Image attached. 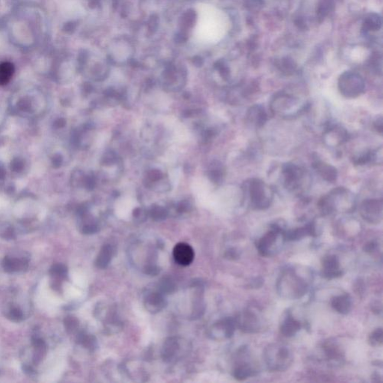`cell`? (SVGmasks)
Returning <instances> with one entry per match:
<instances>
[{
  "label": "cell",
  "mask_w": 383,
  "mask_h": 383,
  "mask_svg": "<svg viewBox=\"0 0 383 383\" xmlns=\"http://www.w3.org/2000/svg\"><path fill=\"white\" fill-rule=\"evenodd\" d=\"M281 296L287 299H299L306 293L307 284L293 270H287L280 276L277 284Z\"/></svg>",
  "instance_id": "cell-1"
},
{
  "label": "cell",
  "mask_w": 383,
  "mask_h": 383,
  "mask_svg": "<svg viewBox=\"0 0 383 383\" xmlns=\"http://www.w3.org/2000/svg\"><path fill=\"white\" fill-rule=\"evenodd\" d=\"M250 205L255 209H267L273 200V189L260 179H251L247 183Z\"/></svg>",
  "instance_id": "cell-2"
},
{
  "label": "cell",
  "mask_w": 383,
  "mask_h": 383,
  "mask_svg": "<svg viewBox=\"0 0 383 383\" xmlns=\"http://www.w3.org/2000/svg\"><path fill=\"white\" fill-rule=\"evenodd\" d=\"M349 205L353 208L355 199L350 191L345 188H336L331 191L327 196H324L319 202V208L324 215L331 214L336 210L341 205Z\"/></svg>",
  "instance_id": "cell-3"
},
{
  "label": "cell",
  "mask_w": 383,
  "mask_h": 383,
  "mask_svg": "<svg viewBox=\"0 0 383 383\" xmlns=\"http://www.w3.org/2000/svg\"><path fill=\"white\" fill-rule=\"evenodd\" d=\"M264 358L269 369L273 371H285L293 361L291 352L284 345L273 344L264 352Z\"/></svg>",
  "instance_id": "cell-4"
},
{
  "label": "cell",
  "mask_w": 383,
  "mask_h": 383,
  "mask_svg": "<svg viewBox=\"0 0 383 383\" xmlns=\"http://www.w3.org/2000/svg\"><path fill=\"white\" fill-rule=\"evenodd\" d=\"M299 105L300 106L299 98L281 92L275 95L271 102V109L276 115L289 118L296 116L306 109V108L299 107Z\"/></svg>",
  "instance_id": "cell-5"
},
{
  "label": "cell",
  "mask_w": 383,
  "mask_h": 383,
  "mask_svg": "<svg viewBox=\"0 0 383 383\" xmlns=\"http://www.w3.org/2000/svg\"><path fill=\"white\" fill-rule=\"evenodd\" d=\"M338 89L345 98H358L365 92V81L358 73L345 72L340 76Z\"/></svg>",
  "instance_id": "cell-6"
},
{
  "label": "cell",
  "mask_w": 383,
  "mask_h": 383,
  "mask_svg": "<svg viewBox=\"0 0 383 383\" xmlns=\"http://www.w3.org/2000/svg\"><path fill=\"white\" fill-rule=\"evenodd\" d=\"M383 203L381 199H366L360 207V214L368 223L378 224L383 219Z\"/></svg>",
  "instance_id": "cell-7"
},
{
  "label": "cell",
  "mask_w": 383,
  "mask_h": 383,
  "mask_svg": "<svg viewBox=\"0 0 383 383\" xmlns=\"http://www.w3.org/2000/svg\"><path fill=\"white\" fill-rule=\"evenodd\" d=\"M284 186L290 190H296L301 187L305 177V171L300 166L287 163L283 167Z\"/></svg>",
  "instance_id": "cell-8"
},
{
  "label": "cell",
  "mask_w": 383,
  "mask_h": 383,
  "mask_svg": "<svg viewBox=\"0 0 383 383\" xmlns=\"http://www.w3.org/2000/svg\"><path fill=\"white\" fill-rule=\"evenodd\" d=\"M284 230L278 225H273L271 230L264 235L257 244V248L262 256L271 255L273 248L279 235H282Z\"/></svg>",
  "instance_id": "cell-9"
},
{
  "label": "cell",
  "mask_w": 383,
  "mask_h": 383,
  "mask_svg": "<svg viewBox=\"0 0 383 383\" xmlns=\"http://www.w3.org/2000/svg\"><path fill=\"white\" fill-rule=\"evenodd\" d=\"M237 327L246 333H254L259 330L261 323L258 315L251 311L246 310L235 319Z\"/></svg>",
  "instance_id": "cell-10"
},
{
  "label": "cell",
  "mask_w": 383,
  "mask_h": 383,
  "mask_svg": "<svg viewBox=\"0 0 383 383\" xmlns=\"http://www.w3.org/2000/svg\"><path fill=\"white\" fill-rule=\"evenodd\" d=\"M235 319L228 317L215 323L211 329L210 335L215 339L230 338L233 336L236 329Z\"/></svg>",
  "instance_id": "cell-11"
},
{
  "label": "cell",
  "mask_w": 383,
  "mask_h": 383,
  "mask_svg": "<svg viewBox=\"0 0 383 383\" xmlns=\"http://www.w3.org/2000/svg\"><path fill=\"white\" fill-rule=\"evenodd\" d=\"M173 256L179 265L186 267L193 263L195 258V251L193 247L186 243L176 244L173 249Z\"/></svg>",
  "instance_id": "cell-12"
},
{
  "label": "cell",
  "mask_w": 383,
  "mask_h": 383,
  "mask_svg": "<svg viewBox=\"0 0 383 383\" xmlns=\"http://www.w3.org/2000/svg\"><path fill=\"white\" fill-rule=\"evenodd\" d=\"M323 271L322 276L327 279L341 277L343 275V271L340 268V263L338 258L335 255H328L324 257L322 262Z\"/></svg>",
  "instance_id": "cell-13"
},
{
  "label": "cell",
  "mask_w": 383,
  "mask_h": 383,
  "mask_svg": "<svg viewBox=\"0 0 383 383\" xmlns=\"http://www.w3.org/2000/svg\"><path fill=\"white\" fill-rule=\"evenodd\" d=\"M145 309L152 313L161 312L166 306V299L163 293L159 292H151L146 294L144 300Z\"/></svg>",
  "instance_id": "cell-14"
},
{
  "label": "cell",
  "mask_w": 383,
  "mask_h": 383,
  "mask_svg": "<svg viewBox=\"0 0 383 383\" xmlns=\"http://www.w3.org/2000/svg\"><path fill=\"white\" fill-rule=\"evenodd\" d=\"M316 229L313 223L309 224L304 227L296 228V229L285 231L282 234L283 239L285 241H293L302 239L306 236H315Z\"/></svg>",
  "instance_id": "cell-15"
},
{
  "label": "cell",
  "mask_w": 383,
  "mask_h": 383,
  "mask_svg": "<svg viewBox=\"0 0 383 383\" xmlns=\"http://www.w3.org/2000/svg\"><path fill=\"white\" fill-rule=\"evenodd\" d=\"M267 114L263 106L254 105L248 109L247 119L253 125L258 127H262L267 121Z\"/></svg>",
  "instance_id": "cell-16"
},
{
  "label": "cell",
  "mask_w": 383,
  "mask_h": 383,
  "mask_svg": "<svg viewBox=\"0 0 383 383\" xmlns=\"http://www.w3.org/2000/svg\"><path fill=\"white\" fill-rule=\"evenodd\" d=\"M313 166L316 173L326 181L332 183L337 180L338 172L334 166L322 161L315 162Z\"/></svg>",
  "instance_id": "cell-17"
},
{
  "label": "cell",
  "mask_w": 383,
  "mask_h": 383,
  "mask_svg": "<svg viewBox=\"0 0 383 383\" xmlns=\"http://www.w3.org/2000/svg\"><path fill=\"white\" fill-rule=\"evenodd\" d=\"M2 268L7 273H14V272L22 271L29 267V261L26 258H13L11 256H5L2 262Z\"/></svg>",
  "instance_id": "cell-18"
},
{
  "label": "cell",
  "mask_w": 383,
  "mask_h": 383,
  "mask_svg": "<svg viewBox=\"0 0 383 383\" xmlns=\"http://www.w3.org/2000/svg\"><path fill=\"white\" fill-rule=\"evenodd\" d=\"M115 248L112 244H105L101 248L97 257L95 264L100 269L106 268L112 261L115 254Z\"/></svg>",
  "instance_id": "cell-19"
},
{
  "label": "cell",
  "mask_w": 383,
  "mask_h": 383,
  "mask_svg": "<svg viewBox=\"0 0 383 383\" xmlns=\"http://www.w3.org/2000/svg\"><path fill=\"white\" fill-rule=\"evenodd\" d=\"M332 306L337 312L342 314H347L352 308V300L349 294L341 295L333 298Z\"/></svg>",
  "instance_id": "cell-20"
},
{
  "label": "cell",
  "mask_w": 383,
  "mask_h": 383,
  "mask_svg": "<svg viewBox=\"0 0 383 383\" xmlns=\"http://www.w3.org/2000/svg\"><path fill=\"white\" fill-rule=\"evenodd\" d=\"M301 328V323L293 318L291 315H287L281 323V332L284 336L290 338L294 336Z\"/></svg>",
  "instance_id": "cell-21"
},
{
  "label": "cell",
  "mask_w": 383,
  "mask_h": 383,
  "mask_svg": "<svg viewBox=\"0 0 383 383\" xmlns=\"http://www.w3.org/2000/svg\"><path fill=\"white\" fill-rule=\"evenodd\" d=\"M180 352V345L175 338H170L166 341L163 347V356L165 361L174 360Z\"/></svg>",
  "instance_id": "cell-22"
},
{
  "label": "cell",
  "mask_w": 383,
  "mask_h": 383,
  "mask_svg": "<svg viewBox=\"0 0 383 383\" xmlns=\"http://www.w3.org/2000/svg\"><path fill=\"white\" fill-rule=\"evenodd\" d=\"M50 276L54 278L52 287L57 290L60 287L59 280L65 279L68 276V268L66 265L62 264H55L50 269Z\"/></svg>",
  "instance_id": "cell-23"
},
{
  "label": "cell",
  "mask_w": 383,
  "mask_h": 383,
  "mask_svg": "<svg viewBox=\"0 0 383 383\" xmlns=\"http://www.w3.org/2000/svg\"><path fill=\"white\" fill-rule=\"evenodd\" d=\"M14 67L11 62H5L0 64V86H5L12 79Z\"/></svg>",
  "instance_id": "cell-24"
},
{
  "label": "cell",
  "mask_w": 383,
  "mask_h": 383,
  "mask_svg": "<svg viewBox=\"0 0 383 383\" xmlns=\"http://www.w3.org/2000/svg\"><path fill=\"white\" fill-rule=\"evenodd\" d=\"M256 371H254V368H251V365L248 364L244 363L242 365H238L235 368L233 375L236 380L239 381L246 380L248 377H252L255 374Z\"/></svg>",
  "instance_id": "cell-25"
},
{
  "label": "cell",
  "mask_w": 383,
  "mask_h": 383,
  "mask_svg": "<svg viewBox=\"0 0 383 383\" xmlns=\"http://www.w3.org/2000/svg\"><path fill=\"white\" fill-rule=\"evenodd\" d=\"M325 352L328 360L332 361H342L343 353L338 347L333 344H329L324 347Z\"/></svg>",
  "instance_id": "cell-26"
},
{
  "label": "cell",
  "mask_w": 383,
  "mask_h": 383,
  "mask_svg": "<svg viewBox=\"0 0 383 383\" xmlns=\"http://www.w3.org/2000/svg\"><path fill=\"white\" fill-rule=\"evenodd\" d=\"M334 5L333 0H320L316 11L318 19H324L334 9Z\"/></svg>",
  "instance_id": "cell-27"
},
{
  "label": "cell",
  "mask_w": 383,
  "mask_h": 383,
  "mask_svg": "<svg viewBox=\"0 0 383 383\" xmlns=\"http://www.w3.org/2000/svg\"><path fill=\"white\" fill-rule=\"evenodd\" d=\"M278 68L284 74L290 75L296 70V65L293 59L287 57L280 61L278 64Z\"/></svg>",
  "instance_id": "cell-28"
},
{
  "label": "cell",
  "mask_w": 383,
  "mask_h": 383,
  "mask_svg": "<svg viewBox=\"0 0 383 383\" xmlns=\"http://www.w3.org/2000/svg\"><path fill=\"white\" fill-rule=\"evenodd\" d=\"M381 19L377 14H371L368 16V18L365 20L364 27L365 30H371V31H377L381 27Z\"/></svg>",
  "instance_id": "cell-29"
},
{
  "label": "cell",
  "mask_w": 383,
  "mask_h": 383,
  "mask_svg": "<svg viewBox=\"0 0 383 383\" xmlns=\"http://www.w3.org/2000/svg\"><path fill=\"white\" fill-rule=\"evenodd\" d=\"M6 316L12 321L20 322L24 320V313L20 308L12 306L7 312Z\"/></svg>",
  "instance_id": "cell-30"
},
{
  "label": "cell",
  "mask_w": 383,
  "mask_h": 383,
  "mask_svg": "<svg viewBox=\"0 0 383 383\" xmlns=\"http://www.w3.org/2000/svg\"><path fill=\"white\" fill-rule=\"evenodd\" d=\"M383 332L381 328L374 331L370 335L369 338H368V342H369L370 345L373 347L381 346L383 345Z\"/></svg>",
  "instance_id": "cell-31"
},
{
  "label": "cell",
  "mask_w": 383,
  "mask_h": 383,
  "mask_svg": "<svg viewBox=\"0 0 383 383\" xmlns=\"http://www.w3.org/2000/svg\"><path fill=\"white\" fill-rule=\"evenodd\" d=\"M223 169L220 165H213V168L209 171V177L215 183H220L223 177Z\"/></svg>",
  "instance_id": "cell-32"
},
{
  "label": "cell",
  "mask_w": 383,
  "mask_h": 383,
  "mask_svg": "<svg viewBox=\"0 0 383 383\" xmlns=\"http://www.w3.org/2000/svg\"><path fill=\"white\" fill-rule=\"evenodd\" d=\"M151 217L155 220L166 219L168 215L167 210L162 207H155L151 211Z\"/></svg>",
  "instance_id": "cell-33"
},
{
  "label": "cell",
  "mask_w": 383,
  "mask_h": 383,
  "mask_svg": "<svg viewBox=\"0 0 383 383\" xmlns=\"http://www.w3.org/2000/svg\"><path fill=\"white\" fill-rule=\"evenodd\" d=\"M65 325H66L67 330L73 331L77 326V321H76L75 318L72 317V316H69L65 320Z\"/></svg>",
  "instance_id": "cell-34"
},
{
  "label": "cell",
  "mask_w": 383,
  "mask_h": 383,
  "mask_svg": "<svg viewBox=\"0 0 383 383\" xmlns=\"http://www.w3.org/2000/svg\"><path fill=\"white\" fill-rule=\"evenodd\" d=\"M147 176H148L149 180H151V181H158L163 177L161 172L158 171V170H151V171L149 172Z\"/></svg>",
  "instance_id": "cell-35"
},
{
  "label": "cell",
  "mask_w": 383,
  "mask_h": 383,
  "mask_svg": "<svg viewBox=\"0 0 383 383\" xmlns=\"http://www.w3.org/2000/svg\"><path fill=\"white\" fill-rule=\"evenodd\" d=\"M117 158L116 156L113 153L109 152L108 154H105V157L104 159V164L106 165H112L116 162Z\"/></svg>",
  "instance_id": "cell-36"
},
{
  "label": "cell",
  "mask_w": 383,
  "mask_h": 383,
  "mask_svg": "<svg viewBox=\"0 0 383 383\" xmlns=\"http://www.w3.org/2000/svg\"><path fill=\"white\" fill-rule=\"evenodd\" d=\"M225 257L228 259L235 260L239 258V252L235 248H230L228 251H226Z\"/></svg>",
  "instance_id": "cell-37"
},
{
  "label": "cell",
  "mask_w": 383,
  "mask_h": 383,
  "mask_svg": "<svg viewBox=\"0 0 383 383\" xmlns=\"http://www.w3.org/2000/svg\"><path fill=\"white\" fill-rule=\"evenodd\" d=\"M377 245H377V243L374 242V241H371V242L368 243L366 245H365L364 251H366V252H373V251L377 249Z\"/></svg>",
  "instance_id": "cell-38"
},
{
  "label": "cell",
  "mask_w": 383,
  "mask_h": 383,
  "mask_svg": "<svg viewBox=\"0 0 383 383\" xmlns=\"http://www.w3.org/2000/svg\"><path fill=\"white\" fill-rule=\"evenodd\" d=\"M376 129L380 133L383 132V119L382 118L377 119V121L375 122Z\"/></svg>",
  "instance_id": "cell-39"
}]
</instances>
